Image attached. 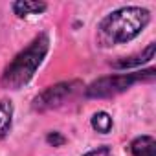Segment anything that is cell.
Segmentation results:
<instances>
[{
	"label": "cell",
	"instance_id": "cell-9",
	"mask_svg": "<svg viewBox=\"0 0 156 156\" xmlns=\"http://www.w3.org/2000/svg\"><path fill=\"white\" fill-rule=\"evenodd\" d=\"M92 129L98 130V132H101V134L110 132V129H112V118L107 112H103V110L101 112H96L92 116Z\"/></svg>",
	"mask_w": 156,
	"mask_h": 156
},
{
	"label": "cell",
	"instance_id": "cell-2",
	"mask_svg": "<svg viewBox=\"0 0 156 156\" xmlns=\"http://www.w3.org/2000/svg\"><path fill=\"white\" fill-rule=\"evenodd\" d=\"M48 50H50V37H48V33L37 35L28 44V48H24L9 62V66L4 70L2 79H0L2 87L8 88V90H19L24 85H28L31 81V77L35 75L37 68L41 66V62L44 61Z\"/></svg>",
	"mask_w": 156,
	"mask_h": 156
},
{
	"label": "cell",
	"instance_id": "cell-10",
	"mask_svg": "<svg viewBox=\"0 0 156 156\" xmlns=\"http://www.w3.org/2000/svg\"><path fill=\"white\" fill-rule=\"evenodd\" d=\"M46 141L50 143V145H53V147H57V145H62L66 140H64V136L61 134V132H50L48 136H46Z\"/></svg>",
	"mask_w": 156,
	"mask_h": 156
},
{
	"label": "cell",
	"instance_id": "cell-7",
	"mask_svg": "<svg viewBox=\"0 0 156 156\" xmlns=\"http://www.w3.org/2000/svg\"><path fill=\"white\" fill-rule=\"evenodd\" d=\"M154 151H156V141L152 136H140L130 143L132 156H154Z\"/></svg>",
	"mask_w": 156,
	"mask_h": 156
},
{
	"label": "cell",
	"instance_id": "cell-1",
	"mask_svg": "<svg viewBox=\"0 0 156 156\" xmlns=\"http://www.w3.org/2000/svg\"><path fill=\"white\" fill-rule=\"evenodd\" d=\"M151 20V13L140 6H125L108 13L98 26V42L105 48L136 39Z\"/></svg>",
	"mask_w": 156,
	"mask_h": 156
},
{
	"label": "cell",
	"instance_id": "cell-5",
	"mask_svg": "<svg viewBox=\"0 0 156 156\" xmlns=\"http://www.w3.org/2000/svg\"><path fill=\"white\" fill-rule=\"evenodd\" d=\"M154 42H151L141 53H138V55H132V57H123V59H119L118 62H114V68H118V70H127V68H134V66H140V64H145V62H149L151 59H154Z\"/></svg>",
	"mask_w": 156,
	"mask_h": 156
},
{
	"label": "cell",
	"instance_id": "cell-4",
	"mask_svg": "<svg viewBox=\"0 0 156 156\" xmlns=\"http://www.w3.org/2000/svg\"><path fill=\"white\" fill-rule=\"evenodd\" d=\"M77 88H81L79 81H62V83H57L53 87H48L44 92H41L33 99V108L42 112V110L61 107L66 99H70L77 92Z\"/></svg>",
	"mask_w": 156,
	"mask_h": 156
},
{
	"label": "cell",
	"instance_id": "cell-3",
	"mask_svg": "<svg viewBox=\"0 0 156 156\" xmlns=\"http://www.w3.org/2000/svg\"><path fill=\"white\" fill-rule=\"evenodd\" d=\"M154 70H145V72H130V73H118V75H107L101 79L94 81L92 85H88V88L85 90L88 98H110L116 94H121L125 90H129L134 83L140 81H152L154 79Z\"/></svg>",
	"mask_w": 156,
	"mask_h": 156
},
{
	"label": "cell",
	"instance_id": "cell-8",
	"mask_svg": "<svg viewBox=\"0 0 156 156\" xmlns=\"http://www.w3.org/2000/svg\"><path fill=\"white\" fill-rule=\"evenodd\" d=\"M13 121V103L9 99H0V138H4Z\"/></svg>",
	"mask_w": 156,
	"mask_h": 156
},
{
	"label": "cell",
	"instance_id": "cell-11",
	"mask_svg": "<svg viewBox=\"0 0 156 156\" xmlns=\"http://www.w3.org/2000/svg\"><path fill=\"white\" fill-rule=\"evenodd\" d=\"M85 156H114V154H112L110 147L103 145V147H98V149H94V151H88Z\"/></svg>",
	"mask_w": 156,
	"mask_h": 156
},
{
	"label": "cell",
	"instance_id": "cell-6",
	"mask_svg": "<svg viewBox=\"0 0 156 156\" xmlns=\"http://www.w3.org/2000/svg\"><path fill=\"white\" fill-rule=\"evenodd\" d=\"M13 11L19 17H28V15H41L46 11V4L44 2H35V0H19L13 2Z\"/></svg>",
	"mask_w": 156,
	"mask_h": 156
}]
</instances>
